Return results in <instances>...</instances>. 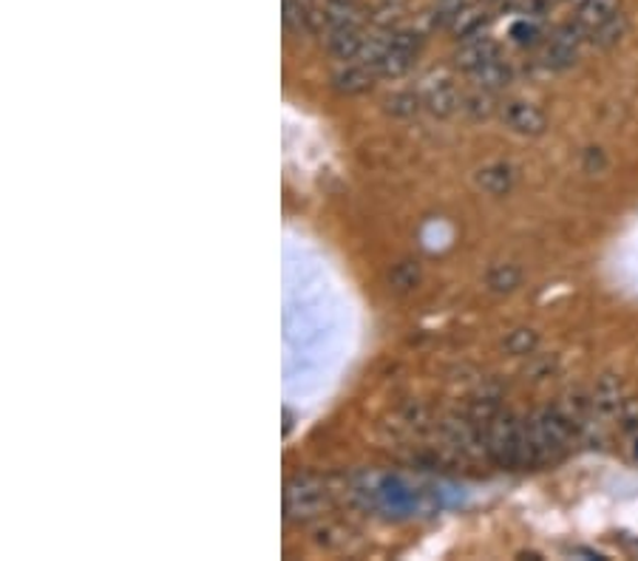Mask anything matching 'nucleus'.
Masks as SVG:
<instances>
[{"instance_id":"nucleus-1","label":"nucleus","mask_w":638,"mask_h":561,"mask_svg":"<svg viewBox=\"0 0 638 561\" xmlns=\"http://www.w3.org/2000/svg\"><path fill=\"white\" fill-rule=\"evenodd\" d=\"M486 437V454L494 466L505 471L522 468V420H516L509 411H497L494 417L482 425Z\"/></svg>"},{"instance_id":"nucleus-2","label":"nucleus","mask_w":638,"mask_h":561,"mask_svg":"<svg viewBox=\"0 0 638 561\" xmlns=\"http://www.w3.org/2000/svg\"><path fill=\"white\" fill-rule=\"evenodd\" d=\"M323 507H327V488L312 477H298L284 491V514L289 519H316L318 514H323Z\"/></svg>"},{"instance_id":"nucleus-3","label":"nucleus","mask_w":638,"mask_h":561,"mask_svg":"<svg viewBox=\"0 0 638 561\" xmlns=\"http://www.w3.org/2000/svg\"><path fill=\"white\" fill-rule=\"evenodd\" d=\"M420 46H423V37L418 32H409V28L406 32H395L389 48H386L378 62H372V69H375L378 77H386V80H398V77H403L414 66V57H418Z\"/></svg>"},{"instance_id":"nucleus-4","label":"nucleus","mask_w":638,"mask_h":561,"mask_svg":"<svg viewBox=\"0 0 638 561\" xmlns=\"http://www.w3.org/2000/svg\"><path fill=\"white\" fill-rule=\"evenodd\" d=\"M582 37H588V35L579 28L577 21H570V23H565V26L556 28L554 35H550V41L545 43V51H543L545 66L554 71L570 69L579 57V43H582Z\"/></svg>"},{"instance_id":"nucleus-5","label":"nucleus","mask_w":638,"mask_h":561,"mask_svg":"<svg viewBox=\"0 0 638 561\" xmlns=\"http://www.w3.org/2000/svg\"><path fill=\"white\" fill-rule=\"evenodd\" d=\"M500 117L505 128L520 134V137H543L545 130H548L545 111L534 103H525V100H511V103L502 105Z\"/></svg>"},{"instance_id":"nucleus-6","label":"nucleus","mask_w":638,"mask_h":561,"mask_svg":"<svg viewBox=\"0 0 638 561\" xmlns=\"http://www.w3.org/2000/svg\"><path fill=\"white\" fill-rule=\"evenodd\" d=\"M497 57H500V43L480 32V35L466 37L457 46V51H454V66L466 71V75H471L474 69H480V66L497 60Z\"/></svg>"},{"instance_id":"nucleus-7","label":"nucleus","mask_w":638,"mask_h":561,"mask_svg":"<svg viewBox=\"0 0 638 561\" xmlns=\"http://www.w3.org/2000/svg\"><path fill=\"white\" fill-rule=\"evenodd\" d=\"M474 182H477V187H480L482 193H488V196H509V193L514 191L516 171L509 162H491L474 173Z\"/></svg>"},{"instance_id":"nucleus-8","label":"nucleus","mask_w":638,"mask_h":561,"mask_svg":"<svg viewBox=\"0 0 638 561\" xmlns=\"http://www.w3.org/2000/svg\"><path fill=\"white\" fill-rule=\"evenodd\" d=\"M618 12H622V0H588V3L579 7V14L573 21L579 23V28H582L584 35L591 37L599 26L613 21Z\"/></svg>"},{"instance_id":"nucleus-9","label":"nucleus","mask_w":638,"mask_h":561,"mask_svg":"<svg viewBox=\"0 0 638 561\" xmlns=\"http://www.w3.org/2000/svg\"><path fill=\"white\" fill-rule=\"evenodd\" d=\"M423 105L429 114L446 119V117H452L454 111L463 108V96L457 94V89H454L452 82L440 80L437 85H432V89L423 94Z\"/></svg>"},{"instance_id":"nucleus-10","label":"nucleus","mask_w":638,"mask_h":561,"mask_svg":"<svg viewBox=\"0 0 638 561\" xmlns=\"http://www.w3.org/2000/svg\"><path fill=\"white\" fill-rule=\"evenodd\" d=\"M468 77H471L477 89L497 94V91H505L514 82V69L502 57H497V60L486 62L480 69H474Z\"/></svg>"},{"instance_id":"nucleus-11","label":"nucleus","mask_w":638,"mask_h":561,"mask_svg":"<svg viewBox=\"0 0 638 561\" xmlns=\"http://www.w3.org/2000/svg\"><path fill=\"white\" fill-rule=\"evenodd\" d=\"M375 69L366 66V62H355V66H346V69L335 71L332 75V85L341 94H364V91L372 89V82H375Z\"/></svg>"},{"instance_id":"nucleus-12","label":"nucleus","mask_w":638,"mask_h":561,"mask_svg":"<svg viewBox=\"0 0 638 561\" xmlns=\"http://www.w3.org/2000/svg\"><path fill=\"white\" fill-rule=\"evenodd\" d=\"M364 32L361 28H330V35H327V46H330L332 55L338 60L350 62L355 57L364 55Z\"/></svg>"},{"instance_id":"nucleus-13","label":"nucleus","mask_w":638,"mask_h":561,"mask_svg":"<svg viewBox=\"0 0 638 561\" xmlns=\"http://www.w3.org/2000/svg\"><path fill=\"white\" fill-rule=\"evenodd\" d=\"M323 21H327V28H361L364 14L355 0H330Z\"/></svg>"},{"instance_id":"nucleus-14","label":"nucleus","mask_w":638,"mask_h":561,"mask_svg":"<svg viewBox=\"0 0 638 561\" xmlns=\"http://www.w3.org/2000/svg\"><path fill=\"white\" fill-rule=\"evenodd\" d=\"M284 9V26L293 32V35H304L309 26H312V18H316V0H282Z\"/></svg>"},{"instance_id":"nucleus-15","label":"nucleus","mask_w":638,"mask_h":561,"mask_svg":"<svg viewBox=\"0 0 638 561\" xmlns=\"http://www.w3.org/2000/svg\"><path fill=\"white\" fill-rule=\"evenodd\" d=\"M488 14L482 7H474V3H468L466 9H463L457 18L452 21V26H448V32H452L457 41H466V37H474L480 35L482 26H486Z\"/></svg>"},{"instance_id":"nucleus-16","label":"nucleus","mask_w":638,"mask_h":561,"mask_svg":"<svg viewBox=\"0 0 638 561\" xmlns=\"http://www.w3.org/2000/svg\"><path fill=\"white\" fill-rule=\"evenodd\" d=\"M625 403L627 400H622V383L613 377H604L593 391V409L602 411V414H622Z\"/></svg>"},{"instance_id":"nucleus-17","label":"nucleus","mask_w":638,"mask_h":561,"mask_svg":"<svg viewBox=\"0 0 638 561\" xmlns=\"http://www.w3.org/2000/svg\"><path fill=\"white\" fill-rule=\"evenodd\" d=\"M486 284L491 293L509 295L522 284V270L516 267V264H497V267L488 273Z\"/></svg>"},{"instance_id":"nucleus-18","label":"nucleus","mask_w":638,"mask_h":561,"mask_svg":"<svg viewBox=\"0 0 638 561\" xmlns=\"http://www.w3.org/2000/svg\"><path fill=\"white\" fill-rule=\"evenodd\" d=\"M420 284V264L418 261H400L389 273V287L395 293H412Z\"/></svg>"},{"instance_id":"nucleus-19","label":"nucleus","mask_w":638,"mask_h":561,"mask_svg":"<svg viewBox=\"0 0 638 561\" xmlns=\"http://www.w3.org/2000/svg\"><path fill=\"white\" fill-rule=\"evenodd\" d=\"M625 35H627V18L618 12L613 21H607L604 26H599L596 32H593L591 43L599 48H613Z\"/></svg>"},{"instance_id":"nucleus-20","label":"nucleus","mask_w":638,"mask_h":561,"mask_svg":"<svg viewBox=\"0 0 638 561\" xmlns=\"http://www.w3.org/2000/svg\"><path fill=\"white\" fill-rule=\"evenodd\" d=\"M494 108H497V103L491 91L477 89L474 94L463 96V111H466L471 119H488L491 114H494Z\"/></svg>"},{"instance_id":"nucleus-21","label":"nucleus","mask_w":638,"mask_h":561,"mask_svg":"<svg viewBox=\"0 0 638 561\" xmlns=\"http://www.w3.org/2000/svg\"><path fill=\"white\" fill-rule=\"evenodd\" d=\"M536 343H539V337H536L534 329H514L509 337H505V352L514 357H525V355H534Z\"/></svg>"},{"instance_id":"nucleus-22","label":"nucleus","mask_w":638,"mask_h":561,"mask_svg":"<svg viewBox=\"0 0 638 561\" xmlns=\"http://www.w3.org/2000/svg\"><path fill=\"white\" fill-rule=\"evenodd\" d=\"M420 105H423V100H420L418 94H412V91H403V94L389 96L386 108H389V114H395V117H412V114H418Z\"/></svg>"},{"instance_id":"nucleus-23","label":"nucleus","mask_w":638,"mask_h":561,"mask_svg":"<svg viewBox=\"0 0 638 561\" xmlns=\"http://www.w3.org/2000/svg\"><path fill=\"white\" fill-rule=\"evenodd\" d=\"M468 3H471V0H434V23L448 28L454 18H457Z\"/></svg>"},{"instance_id":"nucleus-24","label":"nucleus","mask_w":638,"mask_h":561,"mask_svg":"<svg viewBox=\"0 0 638 561\" xmlns=\"http://www.w3.org/2000/svg\"><path fill=\"white\" fill-rule=\"evenodd\" d=\"M511 37H514L516 43H522V46H528V43H534L536 37H539V28H536V23L520 21L511 28Z\"/></svg>"},{"instance_id":"nucleus-25","label":"nucleus","mask_w":638,"mask_h":561,"mask_svg":"<svg viewBox=\"0 0 638 561\" xmlns=\"http://www.w3.org/2000/svg\"><path fill=\"white\" fill-rule=\"evenodd\" d=\"M568 3H573V7H582V3H588V0H568Z\"/></svg>"}]
</instances>
